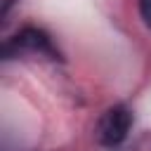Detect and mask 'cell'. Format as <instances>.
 <instances>
[{"instance_id":"obj_4","label":"cell","mask_w":151,"mask_h":151,"mask_svg":"<svg viewBox=\"0 0 151 151\" xmlns=\"http://www.w3.org/2000/svg\"><path fill=\"white\" fill-rule=\"evenodd\" d=\"M17 0H5V5H2V17H7L9 14V9H12V5H14Z\"/></svg>"},{"instance_id":"obj_1","label":"cell","mask_w":151,"mask_h":151,"mask_svg":"<svg viewBox=\"0 0 151 151\" xmlns=\"http://www.w3.org/2000/svg\"><path fill=\"white\" fill-rule=\"evenodd\" d=\"M19 52L42 54V57H47V59H61V52H59V47L54 45V40H52L42 28H35V26H26V28H21L17 35H12V38L5 40V47H2L5 59H12V57L19 54Z\"/></svg>"},{"instance_id":"obj_3","label":"cell","mask_w":151,"mask_h":151,"mask_svg":"<svg viewBox=\"0 0 151 151\" xmlns=\"http://www.w3.org/2000/svg\"><path fill=\"white\" fill-rule=\"evenodd\" d=\"M139 17H142L144 26L151 28V0H139Z\"/></svg>"},{"instance_id":"obj_2","label":"cell","mask_w":151,"mask_h":151,"mask_svg":"<svg viewBox=\"0 0 151 151\" xmlns=\"http://www.w3.org/2000/svg\"><path fill=\"white\" fill-rule=\"evenodd\" d=\"M130 127H132V111L125 104H116L101 113L94 134L101 146H118L127 139Z\"/></svg>"}]
</instances>
